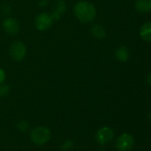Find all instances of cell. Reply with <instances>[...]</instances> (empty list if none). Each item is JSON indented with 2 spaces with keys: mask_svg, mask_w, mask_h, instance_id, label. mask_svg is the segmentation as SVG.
I'll return each mask as SVG.
<instances>
[{
  "mask_svg": "<svg viewBox=\"0 0 151 151\" xmlns=\"http://www.w3.org/2000/svg\"><path fill=\"white\" fill-rule=\"evenodd\" d=\"M5 79H6V73H5V71H4L3 68H1V67H0V85H1L2 83H4V82Z\"/></svg>",
  "mask_w": 151,
  "mask_h": 151,
  "instance_id": "cell-16",
  "label": "cell"
},
{
  "mask_svg": "<svg viewBox=\"0 0 151 151\" xmlns=\"http://www.w3.org/2000/svg\"><path fill=\"white\" fill-rule=\"evenodd\" d=\"M17 128L19 131L20 132H26L28 130L29 128V125H28V122L26 121V120H20L18 124H17Z\"/></svg>",
  "mask_w": 151,
  "mask_h": 151,
  "instance_id": "cell-15",
  "label": "cell"
},
{
  "mask_svg": "<svg viewBox=\"0 0 151 151\" xmlns=\"http://www.w3.org/2000/svg\"><path fill=\"white\" fill-rule=\"evenodd\" d=\"M73 147H74V142L71 140H67L62 143L61 150V151H71V150H73Z\"/></svg>",
  "mask_w": 151,
  "mask_h": 151,
  "instance_id": "cell-13",
  "label": "cell"
},
{
  "mask_svg": "<svg viewBox=\"0 0 151 151\" xmlns=\"http://www.w3.org/2000/svg\"><path fill=\"white\" fill-rule=\"evenodd\" d=\"M90 33L94 38H96L98 40H102L107 35V31H106L105 27L99 24L92 26L90 28Z\"/></svg>",
  "mask_w": 151,
  "mask_h": 151,
  "instance_id": "cell-9",
  "label": "cell"
},
{
  "mask_svg": "<svg viewBox=\"0 0 151 151\" xmlns=\"http://www.w3.org/2000/svg\"><path fill=\"white\" fill-rule=\"evenodd\" d=\"M52 137L51 130L45 127H34L30 132V140L36 146H43L46 144Z\"/></svg>",
  "mask_w": 151,
  "mask_h": 151,
  "instance_id": "cell-2",
  "label": "cell"
},
{
  "mask_svg": "<svg viewBox=\"0 0 151 151\" xmlns=\"http://www.w3.org/2000/svg\"><path fill=\"white\" fill-rule=\"evenodd\" d=\"M48 4H49L48 0H40L39 3H38L39 6H41V7H45V6L48 5Z\"/></svg>",
  "mask_w": 151,
  "mask_h": 151,
  "instance_id": "cell-17",
  "label": "cell"
},
{
  "mask_svg": "<svg viewBox=\"0 0 151 151\" xmlns=\"http://www.w3.org/2000/svg\"><path fill=\"white\" fill-rule=\"evenodd\" d=\"M114 137H115V132L109 127H101L97 131L96 135H95L96 142L101 146H104V145L109 143L114 139Z\"/></svg>",
  "mask_w": 151,
  "mask_h": 151,
  "instance_id": "cell-6",
  "label": "cell"
},
{
  "mask_svg": "<svg viewBox=\"0 0 151 151\" xmlns=\"http://www.w3.org/2000/svg\"><path fill=\"white\" fill-rule=\"evenodd\" d=\"M135 9L141 13H146L151 11V0H136Z\"/></svg>",
  "mask_w": 151,
  "mask_h": 151,
  "instance_id": "cell-12",
  "label": "cell"
},
{
  "mask_svg": "<svg viewBox=\"0 0 151 151\" xmlns=\"http://www.w3.org/2000/svg\"><path fill=\"white\" fill-rule=\"evenodd\" d=\"M10 58L16 62H20L25 59L27 56V47L24 42L20 41L13 42L9 48Z\"/></svg>",
  "mask_w": 151,
  "mask_h": 151,
  "instance_id": "cell-4",
  "label": "cell"
},
{
  "mask_svg": "<svg viewBox=\"0 0 151 151\" xmlns=\"http://www.w3.org/2000/svg\"><path fill=\"white\" fill-rule=\"evenodd\" d=\"M140 36L142 40L151 42V21L144 23L140 28Z\"/></svg>",
  "mask_w": 151,
  "mask_h": 151,
  "instance_id": "cell-11",
  "label": "cell"
},
{
  "mask_svg": "<svg viewBox=\"0 0 151 151\" xmlns=\"http://www.w3.org/2000/svg\"><path fill=\"white\" fill-rule=\"evenodd\" d=\"M147 82H148V84L151 87V73L148 75V77H147Z\"/></svg>",
  "mask_w": 151,
  "mask_h": 151,
  "instance_id": "cell-18",
  "label": "cell"
},
{
  "mask_svg": "<svg viewBox=\"0 0 151 151\" xmlns=\"http://www.w3.org/2000/svg\"><path fill=\"white\" fill-rule=\"evenodd\" d=\"M134 143V137L129 133H124L117 138L116 149L117 151H131Z\"/></svg>",
  "mask_w": 151,
  "mask_h": 151,
  "instance_id": "cell-5",
  "label": "cell"
},
{
  "mask_svg": "<svg viewBox=\"0 0 151 151\" xmlns=\"http://www.w3.org/2000/svg\"><path fill=\"white\" fill-rule=\"evenodd\" d=\"M115 57L116 59L119 62H126L129 59L130 52L126 46H120L117 48L115 51Z\"/></svg>",
  "mask_w": 151,
  "mask_h": 151,
  "instance_id": "cell-10",
  "label": "cell"
},
{
  "mask_svg": "<svg viewBox=\"0 0 151 151\" xmlns=\"http://www.w3.org/2000/svg\"><path fill=\"white\" fill-rule=\"evenodd\" d=\"M54 23V20L52 18L51 12H42L37 14L34 20V25L36 30L44 32L49 30Z\"/></svg>",
  "mask_w": 151,
  "mask_h": 151,
  "instance_id": "cell-3",
  "label": "cell"
},
{
  "mask_svg": "<svg viewBox=\"0 0 151 151\" xmlns=\"http://www.w3.org/2000/svg\"><path fill=\"white\" fill-rule=\"evenodd\" d=\"M67 10V4L64 0H55L53 4V11L51 12L53 19L59 20Z\"/></svg>",
  "mask_w": 151,
  "mask_h": 151,
  "instance_id": "cell-8",
  "label": "cell"
},
{
  "mask_svg": "<svg viewBox=\"0 0 151 151\" xmlns=\"http://www.w3.org/2000/svg\"><path fill=\"white\" fill-rule=\"evenodd\" d=\"M4 31L10 35H15L20 32V23L13 17H6L2 22Z\"/></svg>",
  "mask_w": 151,
  "mask_h": 151,
  "instance_id": "cell-7",
  "label": "cell"
},
{
  "mask_svg": "<svg viewBox=\"0 0 151 151\" xmlns=\"http://www.w3.org/2000/svg\"><path fill=\"white\" fill-rule=\"evenodd\" d=\"M73 12L76 19L82 24H90L93 22L97 15L95 5L86 0L77 1L73 7Z\"/></svg>",
  "mask_w": 151,
  "mask_h": 151,
  "instance_id": "cell-1",
  "label": "cell"
},
{
  "mask_svg": "<svg viewBox=\"0 0 151 151\" xmlns=\"http://www.w3.org/2000/svg\"><path fill=\"white\" fill-rule=\"evenodd\" d=\"M98 151H105V150H103V149H100V150H98Z\"/></svg>",
  "mask_w": 151,
  "mask_h": 151,
  "instance_id": "cell-20",
  "label": "cell"
},
{
  "mask_svg": "<svg viewBox=\"0 0 151 151\" xmlns=\"http://www.w3.org/2000/svg\"><path fill=\"white\" fill-rule=\"evenodd\" d=\"M10 93V87L7 84L2 83L0 85V97H5Z\"/></svg>",
  "mask_w": 151,
  "mask_h": 151,
  "instance_id": "cell-14",
  "label": "cell"
},
{
  "mask_svg": "<svg viewBox=\"0 0 151 151\" xmlns=\"http://www.w3.org/2000/svg\"><path fill=\"white\" fill-rule=\"evenodd\" d=\"M147 119H148V120H149V121L151 123V111H150V112L148 113V115H147Z\"/></svg>",
  "mask_w": 151,
  "mask_h": 151,
  "instance_id": "cell-19",
  "label": "cell"
}]
</instances>
